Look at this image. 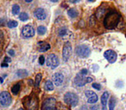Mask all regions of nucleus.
Masks as SVG:
<instances>
[{
    "label": "nucleus",
    "instance_id": "1",
    "mask_svg": "<svg viewBox=\"0 0 126 110\" xmlns=\"http://www.w3.org/2000/svg\"><path fill=\"white\" fill-rule=\"evenodd\" d=\"M120 14L116 11H110L105 14L104 19V26L107 29H113L117 26L120 20Z\"/></svg>",
    "mask_w": 126,
    "mask_h": 110
},
{
    "label": "nucleus",
    "instance_id": "2",
    "mask_svg": "<svg viewBox=\"0 0 126 110\" xmlns=\"http://www.w3.org/2000/svg\"><path fill=\"white\" fill-rule=\"evenodd\" d=\"M23 105L26 110H38V98L35 95H30L23 99Z\"/></svg>",
    "mask_w": 126,
    "mask_h": 110
},
{
    "label": "nucleus",
    "instance_id": "3",
    "mask_svg": "<svg viewBox=\"0 0 126 110\" xmlns=\"http://www.w3.org/2000/svg\"><path fill=\"white\" fill-rule=\"evenodd\" d=\"M64 101L67 103V105H70L72 107H75L78 104L79 101V98H78L77 95L72 92H67L64 96Z\"/></svg>",
    "mask_w": 126,
    "mask_h": 110
},
{
    "label": "nucleus",
    "instance_id": "4",
    "mask_svg": "<svg viewBox=\"0 0 126 110\" xmlns=\"http://www.w3.org/2000/svg\"><path fill=\"white\" fill-rule=\"evenodd\" d=\"M42 110H56V100L54 97L47 98L42 102Z\"/></svg>",
    "mask_w": 126,
    "mask_h": 110
},
{
    "label": "nucleus",
    "instance_id": "5",
    "mask_svg": "<svg viewBox=\"0 0 126 110\" xmlns=\"http://www.w3.org/2000/svg\"><path fill=\"white\" fill-rule=\"evenodd\" d=\"M76 54L80 58H87L91 53V50L88 47L85 45H79L76 47Z\"/></svg>",
    "mask_w": 126,
    "mask_h": 110
},
{
    "label": "nucleus",
    "instance_id": "6",
    "mask_svg": "<svg viewBox=\"0 0 126 110\" xmlns=\"http://www.w3.org/2000/svg\"><path fill=\"white\" fill-rule=\"evenodd\" d=\"M47 65L48 67H51L52 69H54L59 65V59L55 54H49L47 58Z\"/></svg>",
    "mask_w": 126,
    "mask_h": 110
},
{
    "label": "nucleus",
    "instance_id": "7",
    "mask_svg": "<svg viewBox=\"0 0 126 110\" xmlns=\"http://www.w3.org/2000/svg\"><path fill=\"white\" fill-rule=\"evenodd\" d=\"M11 103V96L9 92L3 91L0 93V104L2 106H9Z\"/></svg>",
    "mask_w": 126,
    "mask_h": 110
},
{
    "label": "nucleus",
    "instance_id": "8",
    "mask_svg": "<svg viewBox=\"0 0 126 110\" xmlns=\"http://www.w3.org/2000/svg\"><path fill=\"white\" fill-rule=\"evenodd\" d=\"M71 53H72V47H71V44L69 43V42H66L62 49L63 60L67 62V60H69V58H70Z\"/></svg>",
    "mask_w": 126,
    "mask_h": 110
},
{
    "label": "nucleus",
    "instance_id": "9",
    "mask_svg": "<svg viewBox=\"0 0 126 110\" xmlns=\"http://www.w3.org/2000/svg\"><path fill=\"white\" fill-rule=\"evenodd\" d=\"M35 35V29L31 25H26L22 30V35L24 38H30Z\"/></svg>",
    "mask_w": 126,
    "mask_h": 110
},
{
    "label": "nucleus",
    "instance_id": "10",
    "mask_svg": "<svg viewBox=\"0 0 126 110\" xmlns=\"http://www.w3.org/2000/svg\"><path fill=\"white\" fill-rule=\"evenodd\" d=\"M104 56H105V58L108 60L109 63H110V64H113L114 62H116V60H117V53H116L113 50L105 51V53H104Z\"/></svg>",
    "mask_w": 126,
    "mask_h": 110
},
{
    "label": "nucleus",
    "instance_id": "11",
    "mask_svg": "<svg viewBox=\"0 0 126 110\" xmlns=\"http://www.w3.org/2000/svg\"><path fill=\"white\" fill-rule=\"evenodd\" d=\"M86 83L87 82H86V75H83V74H81V73L78 74V75L75 77V78H74V84L79 86V87L84 86Z\"/></svg>",
    "mask_w": 126,
    "mask_h": 110
},
{
    "label": "nucleus",
    "instance_id": "12",
    "mask_svg": "<svg viewBox=\"0 0 126 110\" xmlns=\"http://www.w3.org/2000/svg\"><path fill=\"white\" fill-rule=\"evenodd\" d=\"M85 94H86V98H87L88 103L93 104V103H96L97 101H98V98L95 92H93V91H92V90H86V92H85Z\"/></svg>",
    "mask_w": 126,
    "mask_h": 110
},
{
    "label": "nucleus",
    "instance_id": "13",
    "mask_svg": "<svg viewBox=\"0 0 126 110\" xmlns=\"http://www.w3.org/2000/svg\"><path fill=\"white\" fill-rule=\"evenodd\" d=\"M34 15L39 20H44L47 17V14H46L44 9H42V8H37V9H35V11H34Z\"/></svg>",
    "mask_w": 126,
    "mask_h": 110
},
{
    "label": "nucleus",
    "instance_id": "14",
    "mask_svg": "<svg viewBox=\"0 0 126 110\" xmlns=\"http://www.w3.org/2000/svg\"><path fill=\"white\" fill-rule=\"evenodd\" d=\"M63 80H64V77L61 73H55L53 76V83L54 84V85L56 86H61L63 83Z\"/></svg>",
    "mask_w": 126,
    "mask_h": 110
},
{
    "label": "nucleus",
    "instance_id": "15",
    "mask_svg": "<svg viewBox=\"0 0 126 110\" xmlns=\"http://www.w3.org/2000/svg\"><path fill=\"white\" fill-rule=\"evenodd\" d=\"M109 98V93L107 91L103 93L101 96V103H102V110H107L106 109V105H107V101Z\"/></svg>",
    "mask_w": 126,
    "mask_h": 110
},
{
    "label": "nucleus",
    "instance_id": "16",
    "mask_svg": "<svg viewBox=\"0 0 126 110\" xmlns=\"http://www.w3.org/2000/svg\"><path fill=\"white\" fill-rule=\"evenodd\" d=\"M39 52H47V50L50 49V45L48 43H44V42H39V47H38Z\"/></svg>",
    "mask_w": 126,
    "mask_h": 110
},
{
    "label": "nucleus",
    "instance_id": "17",
    "mask_svg": "<svg viewBox=\"0 0 126 110\" xmlns=\"http://www.w3.org/2000/svg\"><path fill=\"white\" fill-rule=\"evenodd\" d=\"M45 89L47 91H52L53 89H54V84H53V83L51 82L50 80H47L46 81L45 83Z\"/></svg>",
    "mask_w": 126,
    "mask_h": 110
},
{
    "label": "nucleus",
    "instance_id": "18",
    "mask_svg": "<svg viewBox=\"0 0 126 110\" xmlns=\"http://www.w3.org/2000/svg\"><path fill=\"white\" fill-rule=\"evenodd\" d=\"M67 14H68V16H70L71 18H75L78 16V11H76L75 9H70L68 10V11H67Z\"/></svg>",
    "mask_w": 126,
    "mask_h": 110
},
{
    "label": "nucleus",
    "instance_id": "19",
    "mask_svg": "<svg viewBox=\"0 0 126 110\" xmlns=\"http://www.w3.org/2000/svg\"><path fill=\"white\" fill-rule=\"evenodd\" d=\"M105 10H104L103 8L100 7L99 9L96 12V16L98 19H100V18H102L104 16H105Z\"/></svg>",
    "mask_w": 126,
    "mask_h": 110
},
{
    "label": "nucleus",
    "instance_id": "20",
    "mask_svg": "<svg viewBox=\"0 0 126 110\" xmlns=\"http://www.w3.org/2000/svg\"><path fill=\"white\" fill-rule=\"evenodd\" d=\"M16 75L19 77H25L28 76V72H27L26 70H23V69L18 70L17 72H16Z\"/></svg>",
    "mask_w": 126,
    "mask_h": 110
},
{
    "label": "nucleus",
    "instance_id": "21",
    "mask_svg": "<svg viewBox=\"0 0 126 110\" xmlns=\"http://www.w3.org/2000/svg\"><path fill=\"white\" fill-rule=\"evenodd\" d=\"M42 76L41 73H38L36 76H35V87H37V88L39 87L41 81H42Z\"/></svg>",
    "mask_w": 126,
    "mask_h": 110
},
{
    "label": "nucleus",
    "instance_id": "22",
    "mask_svg": "<svg viewBox=\"0 0 126 110\" xmlns=\"http://www.w3.org/2000/svg\"><path fill=\"white\" fill-rule=\"evenodd\" d=\"M19 90H20V84H15V85L12 87V89H11V91H12V93L14 95H17L18 92H19Z\"/></svg>",
    "mask_w": 126,
    "mask_h": 110
},
{
    "label": "nucleus",
    "instance_id": "23",
    "mask_svg": "<svg viewBox=\"0 0 126 110\" xmlns=\"http://www.w3.org/2000/svg\"><path fill=\"white\" fill-rule=\"evenodd\" d=\"M46 32H47V28L44 26H40L37 28V33H38L39 35H45Z\"/></svg>",
    "mask_w": 126,
    "mask_h": 110
},
{
    "label": "nucleus",
    "instance_id": "24",
    "mask_svg": "<svg viewBox=\"0 0 126 110\" xmlns=\"http://www.w3.org/2000/svg\"><path fill=\"white\" fill-rule=\"evenodd\" d=\"M20 12V7L18 4H14L12 7V14L13 15H17Z\"/></svg>",
    "mask_w": 126,
    "mask_h": 110
},
{
    "label": "nucleus",
    "instance_id": "25",
    "mask_svg": "<svg viewBox=\"0 0 126 110\" xmlns=\"http://www.w3.org/2000/svg\"><path fill=\"white\" fill-rule=\"evenodd\" d=\"M115 104H116V100L114 97H111L109 101V107H110V110H114L115 108Z\"/></svg>",
    "mask_w": 126,
    "mask_h": 110
},
{
    "label": "nucleus",
    "instance_id": "26",
    "mask_svg": "<svg viewBox=\"0 0 126 110\" xmlns=\"http://www.w3.org/2000/svg\"><path fill=\"white\" fill-rule=\"evenodd\" d=\"M19 19L21 20V21H23V22L27 21V20L29 19V15L27 14V13H25V12L21 13V14H20V16H19Z\"/></svg>",
    "mask_w": 126,
    "mask_h": 110
},
{
    "label": "nucleus",
    "instance_id": "27",
    "mask_svg": "<svg viewBox=\"0 0 126 110\" xmlns=\"http://www.w3.org/2000/svg\"><path fill=\"white\" fill-rule=\"evenodd\" d=\"M18 25L17 22L16 21H14V20H11V21H10L9 23H8V27H9L10 28H16V26Z\"/></svg>",
    "mask_w": 126,
    "mask_h": 110
},
{
    "label": "nucleus",
    "instance_id": "28",
    "mask_svg": "<svg viewBox=\"0 0 126 110\" xmlns=\"http://www.w3.org/2000/svg\"><path fill=\"white\" fill-rule=\"evenodd\" d=\"M67 33H68V31H67V28H61V29L59 31V35L61 37H64V36H66V35H67Z\"/></svg>",
    "mask_w": 126,
    "mask_h": 110
},
{
    "label": "nucleus",
    "instance_id": "29",
    "mask_svg": "<svg viewBox=\"0 0 126 110\" xmlns=\"http://www.w3.org/2000/svg\"><path fill=\"white\" fill-rule=\"evenodd\" d=\"M56 110H69V109L66 106L61 104V103H58V105L56 106Z\"/></svg>",
    "mask_w": 126,
    "mask_h": 110
},
{
    "label": "nucleus",
    "instance_id": "30",
    "mask_svg": "<svg viewBox=\"0 0 126 110\" xmlns=\"http://www.w3.org/2000/svg\"><path fill=\"white\" fill-rule=\"evenodd\" d=\"M4 40V35H3V32L0 31V53L2 52V43Z\"/></svg>",
    "mask_w": 126,
    "mask_h": 110
},
{
    "label": "nucleus",
    "instance_id": "31",
    "mask_svg": "<svg viewBox=\"0 0 126 110\" xmlns=\"http://www.w3.org/2000/svg\"><path fill=\"white\" fill-rule=\"evenodd\" d=\"M93 87L94 88V89H98V90H100L101 89V85L100 84H93Z\"/></svg>",
    "mask_w": 126,
    "mask_h": 110
},
{
    "label": "nucleus",
    "instance_id": "32",
    "mask_svg": "<svg viewBox=\"0 0 126 110\" xmlns=\"http://www.w3.org/2000/svg\"><path fill=\"white\" fill-rule=\"evenodd\" d=\"M44 62H45V59H44V57L42 55V56L39 57V64L42 65L44 64Z\"/></svg>",
    "mask_w": 126,
    "mask_h": 110
},
{
    "label": "nucleus",
    "instance_id": "33",
    "mask_svg": "<svg viewBox=\"0 0 126 110\" xmlns=\"http://www.w3.org/2000/svg\"><path fill=\"white\" fill-rule=\"evenodd\" d=\"M4 62H5V63H10V62H11V59L9 58V57H5Z\"/></svg>",
    "mask_w": 126,
    "mask_h": 110
},
{
    "label": "nucleus",
    "instance_id": "34",
    "mask_svg": "<svg viewBox=\"0 0 126 110\" xmlns=\"http://www.w3.org/2000/svg\"><path fill=\"white\" fill-rule=\"evenodd\" d=\"M8 53H9L10 55H11V56H15V52H14V50H12V49L8 51Z\"/></svg>",
    "mask_w": 126,
    "mask_h": 110
},
{
    "label": "nucleus",
    "instance_id": "35",
    "mask_svg": "<svg viewBox=\"0 0 126 110\" xmlns=\"http://www.w3.org/2000/svg\"><path fill=\"white\" fill-rule=\"evenodd\" d=\"M80 73H81V74H83V75H86V74L88 73V71L86 70V69H83V70L80 72Z\"/></svg>",
    "mask_w": 126,
    "mask_h": 110
},
{
    "label": "nucleus",
    "instance_id": "36",
    "mask_svg": "<svg viewBox=\"0 0 126 110\" xmlns=\"http://www.w3.org/2000/svg\"><path fill=\"white\" fill-rule=\"evenodd\" d=\"M86 82L87 83L93 82V78H92V77H86Z\"/></svg>",
    "mask_w": 126,
    "mask_h": 110
},
{
    "label": "nucleus",
    "instance_id": "37",
    "mask_svg": "<svg viewBox=\"0 0 126 110\" xmlns=\"http://www.w3.org/2000/svg\"><path fill=\"white\" fill-rule=\"evenodd\" d=\"M80 0H70V2L73 3V4H76V3H79Z\"/></svg>",
    "mask_w": 126,
    "mask_h": 110
},
{
    "label": "nucleus",
    "instance_id": "38",
    "mask_svg": "<svg viewBox=\"0 0 126 110\" xmlns=\"http://www.w3.org/2000/svg\"><path fill=\"white\" fill-rule=\"evenodd\" d=\"M98 106H93L91 108V110H98Z\"/></svg>",
    "mask_w": 126,
    "mask_h": 110
},
{
    "label": "nucleus",
    "instance_id": "39",
    "mask_svg": "<svg viewBox=\"0 0 126 110\" xmlns=\"http://www.w3.org/2000/svg\"><path fill=\"white\" fill-rule=\"evenodd\" d=\"M4 19H0V26H1V25H4Z\"/></svg>",
    "mask_w": 126,
    "mask_h": 110
},
{
    "label": "nucleus",
    "instance_id": "40",
    "mask_svg": "<svg viewBox=\"0 0 126 110\" xmlns=\"http://www.w3.org/2000/svg\"><path fill=\"white\" fill-rule=\"evenodd\" d=\"M1 66L2 67H8V63H5V62H4V63H3L2 65H1Z\"/></svg>",
    "mask_w": 126,
    "mask_h": 110
},
{
    "label": "nucleus",
    "instance_id": "41",
    "mask_svg": "<svg viewBox=\"0 0 126 110\" xmlns=\"http://www.w3.org/2000/svg\"><path fill=\"white\" fill-rule=\"evenodd\" d=\"M29 83H30V85H33V81H32L31 79H30V80H29Z\"/></svg>",
    "mask_w": 126,
    "mask_h": 110
},
{
    "label": "nucleus",
    "instance_id": "42",
    "mask_svg": "<svg viewBox=\"0 0 126 110\" xmlns=\"http://www.w3.org/2000/svg\"><path fill=\"white\" fill-rule=\"evenodd\" d=\"M3 82H4V79L2 77H0V84H3Z\"/></svg>",
    "mask_w": 126,
    "mask_h": 110
},
{
    "label": "nucleus",
    "instance_id": "43",
    "mask_svg": "<svg viewBox=\"0 0 126 110\" xmlns=\"http://www.w3.org/2000/svg\"><path fill=\"white\" fill-rule=\"evenodd\" d=\"M32 1H33V0H25V2L26 3H31Z\"/></svg>",
    "mask_w": 126,
    "mask_h": 110
},
{
    "label": "nucleus",
    "instance_id": "44",
    "mask_svg": "<svg viewBox=\"0 0 126 110\" xmlns=\"http://www.w3.org/2000/svg\"><path fill=\"white\" fill-rule=\"evenodd\" d=\"M51 2H53V3H56V2H58L59 0H50Z\"/></svg>",
    "mask_w": 126,
    "mask_h": 110
},
{
    "label": "nucleus",
    "instance_id": "45",
    "mask_svg": "<svg viewBox=\"0 0 126 110\" xmlns=\"http://www.w3.org/2000/svg\"><path fill=\"white\" fill-rule=\"evenodd\" d=\"M87 1H89V2H94L95 0H87Z\"/></svg>",
    "mask_w": 126,
    "mask_h": 110
},
{
    "label": "nucleus",
    "instance_id": "46",
    "mask_svg": "<svg viewBox=\"0 0 126 110\" xmlns=\"http://www.w3.org/2000/svg\"><path fill=\"white\" fill-rule=\"evenodd\" d=\"M18 110H23V108H19Z\"/></svg>",
    "mask_w": 126,
    "mask_h": 110
}]
</instances>
